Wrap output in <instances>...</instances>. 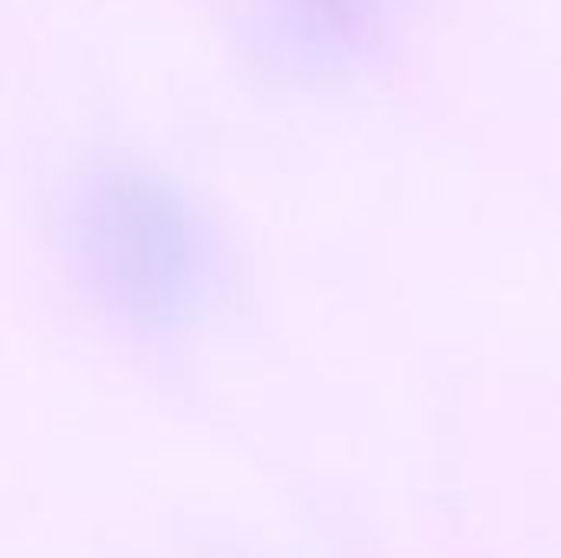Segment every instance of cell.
I'll use <instances>...</instances> for the list:
<instances>
[{
	"label": "cell",
	"instance_id": "obj_1",
	"mask_svg": "<svg viewBox=\"0 0 561 558\" xmlns=\"http://www.w3.org/2000/svg\"><path fill=\"white\" fill-rule=\"evenodd\" d=\"M388 0H256V20L279 56L316 66L358 56L381 30Z\"/></svg>",
	"mask_w": 561,
	"mask_h": 558
}]
</instances>
